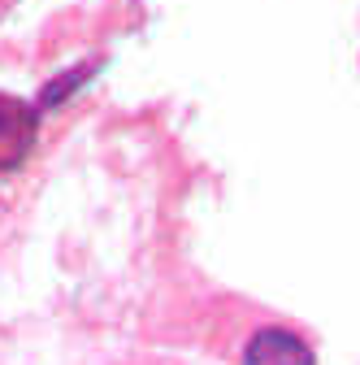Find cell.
Returning <instances> with one entry per match:
<instances>
[{"mask_svg":"<svg viewBox=\"0 0 360 365\" xmlns=\"http://www.w3.org/2000/svg\"><path fill=\"white\" fill-rule=\"evenodd\" d=\"M243 365H317V361H312V348L300 335H291L282 327H265L252 335Z\"/></svg>","mask_w":360,"mask_h":365,"instance_id":"cell-2","label":"cell"},{"mask_svg":"<svg viewBox=\"0 0 360 365\" xmlns=\"http://www.w3.org/2000/svg\"><path fill=\"white\" fill-rule=\"evenodd\" d=\"M35 130H39L35 109L26 101L0 91V178L14 174L26 161V153L35 148Z\"/></svg>","mask_w":360,"mask_h":365,"instance_id":"cell-1","label":"cell"},{"mask_svg":"<svg viewBox=\"0 0 360 365\" xmlns=\"http://www.w3.org/2000/svg\"><path fill=\"white\" fill-rule=\"evenodd\" d=\"M126 365H187V361H169V356H134Z\"/></svg>","mask_w":360,"mask_h":365,"instance_id":"cell-3","label":"cell"}]
</instances>
